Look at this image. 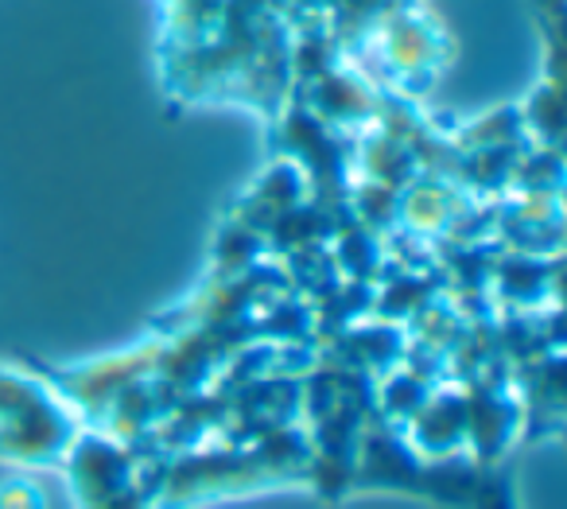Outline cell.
<instances>
[{"instance_id": "1", "label": "cell", "mask_w": 567, "mask_h": 509, "mask_svg": "<svg viewBox=\"0 0 567 509\" xmlns=\"http://www.w3.org/2000/svg\"><path fill=\"white\" fill-rule=\"evenodd\" d=\"M74 451V486L82 509H152V486L136 482L133 462L121 447L86 439Z\"/></svg>"}, {"instance_id": "2", "label": "cell", "mask_w": 567, "mask_h": 509, "mask_svg": "<svg viewBox=\"0 0 567 509\" xmlns=\"http://www.w3.org/2000/svg\"><path fill=\"white\" fill-rule=\"evenodd\" d=\"M0 509H43V493L28 478H12L0 486Z\"/></svg>"}]
</instances>
